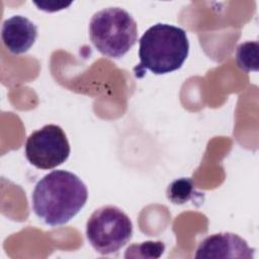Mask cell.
I'll return each mask as SVG.
<instances>
[{
    "instance_id": "cell-9",
    "label": "cell",
    "mask_w": 259,
    "mask_h": 259,
    "mask_svg": "<svg viewBox=\"0 0 259 259\" xmlns=\"http://www.w3.org/2000/svg\"><path fill=\"white\" fill-rule=\"evenodd\" d=\"M258 42L246 41L238 46L236 51V61L243 71H258Z\"/></svg>"
},
{
    "instance_id": "cell-6",
    "label": "cell",
    "mask_w": 259,
    "mask_h": 259,
    "mask_svg": "<svg viewBox=\"0 0 259 259\" xmlns=\"http://www.w3.org/2000/svg\"><path fill=\"white\" fill-rule=\"evenodd\" d=\"M254 249L234 233H218L206 237L198 245L195 258H245L252 259Z\"/></svg>"
},
{
    "instance_id": "cell-5",
    "label": "cell",
    "mask_w": 259,
    "mask_h": 259,
    "mask_svg": "<svg viewBox=\"0 0 259 259\" xmlns=\"http://www.w3.org/2000/svg\"><path fill=\"white\" fill-rule=\"evenodd\" d=\"M70 144L63 128L46 124L31 133L24 145L27 161L38 169H54L63 164L70 155Z\"/></svg>"
},
{
    "instance_id": "cell-10",
    "label": "cell",
    "mask_w": 259,
    "mask_h": 259,
    "mask_svg": "<svg viewBox=\"0 0 259 259\" xmlns=\"http://www.w3.org/2000/svg\"><path fill=\"white\" fill-rule=\"evenodd\" d=\"M165 251V244L161 241H146L131 245L124 254L125 258H159Z\"/></svg>"
},
{
    "instance_id": "cell-8",
    "label": "cell",
    "mask_w": 259,
    "mask_h": 259,
    "mask_svg": "<svg viewBox=\"0 0 259 259\" xmlns=\"http://www.w3.org/2000/svg\"><path fill=\"white\" fill-rule=\"evenodd\" d=\"M166 196L174 204H184L203 197L202 193L196 190L193 180L188 177H181L172 181L167 187Z\"/></svg>"
},
{
    "instance_id": "cell-4",
    "label": "cell",
    "mask_w": 259,
    "mask_h": 259,
    "mask_svg": "<svg viewBox=\"0 0 259 259\" xmlns=\"http://www.w3.org/2000/svg\"><path fill=\"white\" fill-rule=\"evenodd\" d=\"M86 237L95 251L109 255L121 249L133 237V223L128 215L114 205H104L90 215Z\"/></svg>"
},
{
    "instance_id": "cell-2",
    "label": "cell",
    "mask_w": 259,
    "mask_h": 259,
    "mask_svg": "<svg viewBox=\"0 0 259 259\" xmlns=\"http://www.w3.org/2000/svg\"><path fill=\"white\" fill-rule=\"evenodd\" d=\"M140 64L134 68L137 77L149 70L156 75L180 69L189 53L186 31L168 23H157L148 28L139 40Z\"/></svg>"
},
{
    "instance_id": "cell-7",
    "label": "cell",
    "mask_w": 259,
    "mask_h": 259,
    "mask_svg": "<svg viewBox=\"0 0 259 259\" xmlns=\"http://www.w3.org/2000/svg\"><path fill=\"white\" fill-rule=\"evenodd\" d=\"M37 37V27L27 17L14 15L3 21L1 38L6 49L14 54L26 53Z\"/></svg>"
},
{
    "instance_id": "cell-3",
    "label": "cell",
    "mask_w": 259,
    "mask_h": 259,
    "mask_svg": "<svg viewBox=\"0 0 259 259\" xmlns=\"http://www.w3.org/2000/svg\"><path fill=\"white\" fill-rule=\"evenodd\" d=\"M90 40L103 56L123 57L138 40V25L120 7H107L93 14L89 22Z\"/></svg>"
},
{
    "instance_id": "cell-1",
    "label": "cell",
    "mask_w": 259,
    "mask_h": 259,
    "mask_svg": "<svg viewBox=\"0 0 259 259\" xmlns=\"http://www.w3.org/2000/svg\"><path fill=\"white\" fill-rule=\"evenodd\" d=\"M87 198V187L76 174L54 170L35 184L31 204L39 219L55 227L73 219L85 205Z\"/></svg>"
}]
</instances>
